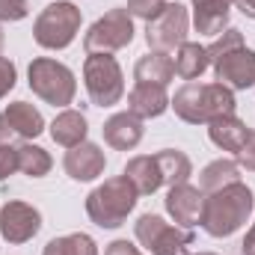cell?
Returning <instances> with one entry per match:
<instances>
[{
	"label": "cell",
	"mask_w": 255,
	"mask_h": 255,
	"mask_svg": "<svg viewBox=\"0 0 255 255\" xmlns=\"http://www.w3.org/2000/svg\"><path fill=\"white\" fill-rule=\"evenodd\" d=\"M250 214H253V190L244 181H235L223 190L205 193L199 226L211 238H229L250 220Z\"/></svg>",
	"instance_id": "cell-1"
},
{
	"label": "cell",
	"mask_w": 255,
	"mask_h": 255,
	"mask_svg": "<svg viewBox=\"0 0 255 255\" xmlns=\"http://www.w3.org/2000/svg\"><path fill=\"white\" fill-rule=\"evenodd\" d=\"M178 119L190 125H211L220 116L235 113V92L223 83H184L169 101Z\"/></svg>",
	"instance_id": "cell-2"
},
{
	"label": "cell",
	"mask_w": 255,
	"mask_h": 255,
	"mask_svg": "<svg viewBox=\"0 0 255 255\" xmlns=\"http://www.w3.org/2000/svg\"><path fill=\"white\" fill-rule=\"evenodd\" d=\"M136 199H139L136 187L125 175H116V178H107L104 184H98L86 196V214L101 229H119L128 220V214L133 211Z\"/></svg>",
	"instance_id": "cell-3"
},
{
	"label": "cell",
	"mask_w": 255,
	"mask_h": 255,
	"mask_svg": "<svg viewBox=\"0 0 255 255\" xmlns=\"http://www.w3.org/2000/svg\"><path fill=\"white\" fill-rule=\"evenodd\" d=\"M80 30V9L68 0H57L42 9V15L33 24V39L45 51H63L74 42Z\"/></svg>",
	"instance_id": "cell-4"
},
{
	"label": "cell",
	"mask_w": 255,
	"mask_h": 255,
	"mask_svg": "<svg viewBox=\"0 0 255 255\" xmlns=\"http://www.w3.org/2000/svg\"><path fill=\"white\" fill-rule=\"evenodd\" d=\"M30 89L45 101V104H54V107H65L74 101V92H77V80H74V71L68 65L57 63L51 57H36L30 63Z\"/></svg>",
	"instance_id": "cell-5"
},
{
	"label": "cell",
	"mask_w": 255,
	"mask_h": 255,
	"mask_svg": "<svg viewBox=\"0 0 255 255\" xmlns=\"http://www.w3.org/2000/svg\"><path fill=\"white\" fill-rule=\"evenodd\" d=\"M83 83H86V92H89L92 104H98V107H113L125 95L122 68L116 63V57H110V54H86Z\"/></svg>",
	"instance_id": "cell-6"
},
{
	"label": "cell",
	"mask_w": 255,
	"mask_h": 255,
	"mask_svg": "<svg viewBox=\"0 0 255 255\" xmlns=\"http://www.w3.org/2000/svg\"><path fill=\"white\" fill-rule=\"evenodd\" d=\"M133 232H136V241L151 255H193V232L166 223L160 214H142Z\"/></svg>",
	"instance_id": "cell-7"
},
{
	"label": "cell",
	"mask_w": 255,
	"mask_h": 255,
	"mask_svg": "<svg viewBox=\"0 0 255 255\" xmlns=\"http://www.w3.org/2000/svg\"><path fill=\"white\" fill-rule=\"evenodd\" d=\"M130 42H133V15L128 9H110L83 36L86 54H113L119 48H128Z\"/></svg>",
	"instance_id": "cell-8"
},
{
	"label": "cell",
	"mask_w": 255,
	"mask_h": 255,
	"mask_svg": "<svg viewBox=\"0 0 255 255\" xmlns=\"http://www.w3.org/2000/svg\"><path fill=\"white\" fill-rule=\"evenodd\" d=\"M187 30H190V15H187V6L181 3H166V9L148 21L145 27V42L151 51H172V48H181L187 42Z\"/></svg>",
	"instance_id": "cell-9"
},
{
	"label": "cell",
	"mask_w": 255,
	"mask_h": 255,
	"mask_svg": "<svg viewBox=\"0 0 255 255\" xmlns=\"http://www.w3.org/2000/svg\"><path fill=\"white\" fill-rule=\"evenodd\" d=\"M39 229H42L39 208H33V205H27L21 199H9L0 208V235H3V241L18 247V244L33 241L39 235Z\"/></svg>",
	"instance_id": "cell-10"
},
{
	"label": "cell",
	"mask_w": 255,
	"mask_h": 255,
	"mask_svg": "<svg viewBox=\"0 0 255 255\" xmlns=\"http://www.w3.org/2000/svg\"><path fill=\"white\" fill-rule=\"evenodd\" d=\"M42 130H45V119L30 101H12L0 113V145L3 142H15V139L30 142Z\"/></svg>",
	"instance_id": "cell-11"
},
{
	"label": "cell",
	"mask_w": 255,
	"mask_h": 255,
	"mask_svg": "<svg viewBox=\"0 0 255 255\" xmlns=\"http://www.w3.org/2000/svg\"><path fill=\"white\" fill-rule=\"evenodd\" d=\"M211 65H214L217 83H223L229 89L255 86V51H250V48H235V51L217 57Z\"/></svg>",
	"instance_id": "cell-12"
},
{
	"label": "cell",
	"mask_w": 255,
	"mask_h": 255,
	"mask_svg": "<svg viewBox=\"0 0 255 255\" xmlns=\"http://www.w3.org/2000/svg\"><path fill=\"white\" fill-rule=\"evenodd\" d=\"M202 202H205V193L199 190V187H193L187 181L175 184L166 193V214L175 220V226L193 229L202 220Z\"/></svg>",
	"instance_id": "cell-13"
},
{
	"label": "cell",
	"mask_w": 255,
	"mask_h": 255,
	"mask_svg": "<svg viewBox=\"0 0 255 255\" xmlns=\"http://www.w3.org/2000/svg\"><path fill=\"white\" fill-rule=\"evenodd\" d=\"M104 166H107V157L95 142H80V145L68 148L63 160L65 175L74 181H95L104 172Z\"/></svg>",
	"instance_id": "cell-14"
},
{
	"label": "cell",
	"mask_w": 255,
	"mask_h": 255,
	"mask_svg": "<svg viewBox=\"0 0 255 255\" xmlns=\"http://www.w3.org/2000/svg\"><path fill=\"white\" fill-rule=\"evenodd\" d=\"M101 133H104V142H107L110 148H116V151H130V148L139 145L145 128H142V119H139V116H133L130 110H125V113H113V116L104 122Z\"/></svg>",
	"instance_id": "cell-15"
},
{
	"label": "cell",
	"mask_w": 255,
	"mask_h": 255,
	"mask_svg": "<svg viewBox=\"0 0 255 255\" xmlns=\"http://www.w3.org/2000/svg\"><path fill=\"white\" fill-rule=\"evenodd\" d=\"M128 110L139 119H157L169 110V95L166 86L157 83H136L128 92Z\"/></svg>",
	"instance_id": "cell-16"
},
{
	"label": "cell",
	"mask_w": 255,
	"mask_h": 255,
	"mask_svg": "<svg viewBox=\"0 0 255 255\" xmlns=\"http://www.w3.org/2000/svg\"><path fill=\"white\" fill-rule=\"evenodd\" d=\"M235 0H193V24L202 36H220L229 24Z\"/></svg>",
	"instance_id": "cell-17"
},
{
	"label": "cell",
	"mask_w": 255,
	"mask_h": 255,
	"mask_svg": "<svg viewBox=\"0 0 255 255\" xmlns=\"http://www.w3.org/2000/svg\"><path fill=\"white\" fill-rule=\"evenodd\" d=\"M208 136H211V142H214L217 148L232 151V154L238 157V151L247 145L250 128H247V122H241V119L232 113V116H220V119H214V122L208 125Z\"/></svg>",
	"instance_id": "cell-18"
},
{
	"label": "cell",
	"mask_w": 255,
	"mask_h": 255,
	"mask_svg": "<svg viewBox=\"0 0 255 255\" xmlns=\"http://www.w3.org/2000/svg\"><path fill=\"white\" fill-rule=\"evenodd\" d=\"M122 175L136 187L139 196H151V193L160 190V184H163V175H160V166H157L154 154L130 157V160L125 163V172H122Z\"/></svg>",
	"instance_id": "cell-19"
},
{
	"label": "cell",
	"mask_w": 255,
	"mask_h": 255,
	"mask_svg": "<svg viewBox=\"0 0 255 255\" xmlns=\"http://www.w3.org/2000/svg\"><path fill=\"white\" fill-rule=\"evenodd\" d=\"M133 77H136V83H157V86H166V83L175 77V60H172L166 51H151V54L139 57V63L133 68Z\"/></svg>",
	"instance_id": "cell-20"
},
{
	"label": "cell",
	"mask_w": 255,
	"mask_h": 255,
	"mask_svg": "<svg viewBox=\"0 0 255 255\" xmlns=\"http://www.w3.org/2000/svg\"><path fill=\"white\" fill-rule=\"evenodd\" d=\"M86 133H89V125H86V116L80 110H63L51 122V136L63 148H74V145L86 142Z\"/></svg>",
	"instance_id": "cell-21"
},
{
	"label": "cell",
	"mask_w": 255,
	"mask_h": 255,
	"mask_svg": "<svg viewBox=\"0 0 255 255\" xmlns=\"http://www.w3.org/2000/svg\"><path fill=\"white\" fill-rule=\"evenodd\" d=\"M235 181H241V166H238V160H229V157H220L199 172V190L202 193L223 190Z\"/></svg>",
	"instance_id": "cell-22"
},
{
	"label": "cell",
	"mask_w": 255,
	"mask_h": 255,
	"mask_svg": "<svg viewBox=\"0 0 255 255\" xmlns=\"http://www.w3.org/2000/svg\"><path fill=\"white\" fill-rule=\"evenodd\" d=\"M157 166H160V175H163V184L175 187V184H184L193 175V163L184 151H175V148H163L154 154Z\"/></svg>",
	"instance_id": "cell-23"
},
{
	"label": "cell",
	"mask_w": 255,
	"mask_h": 255,
	"mask_svg": "<svg viewBox=\"0 0 255 255\" xmlns=\"http://www.w3.org/2000/svg\"><path fill=\"white\" fill-rule=\"evenodd\" d=\"M211 65L208 57V48H202L199 42H184L175 54V74L184 77V80H196L202 77V71Z\"/></svg>",
	"instance_id": "cell-24"
},
{
	"label": "cell",
	"mask_w": 255,
	"mask_h": 255,
	"mask_svg": "<svg viewBox=\"0 0 255 255\" xmlns=\"http://www.w3.org/2000/svg\"><path fill=\"white\" fill-rule=\"evenodd\" d=\"M51 166H54V160H51V154L42 145H33V142H21L18 145V169L24 175L42 178V175L51 172Z\"/></svg>",
	"instance_id": "cell-25"
},
{
	"label": "cell",
	"mask_w": 255,
	"mask_h": 255,
	"mask_svg": "<svg viewBox=\"0 0 255 255\" xmlns=\"http://www.w3.org/2000/svg\"><path fill=\"white\" fill-rule=\"evenodd\" d=\"M42 255H98V247H95V241L89 235L74 232V235L48 241V247H45Z\"/></svg>",
	"instance_id": "cell-26"
},
{
	"label": "cell",
	"mask_w": 255,
	"mask_h": 255,
	"mask_svg": "<svg viewBox=\"0 0 255 255\" xmlns=\"http://www.w3.org/2000/svg\"><path fill=\"white\" fill-rule=\"evenodd\" d=\"M235 48H244V33L235 30V27H226V30L217 36V42L208 48V57H211V63H214L217 57H223V54H229V51H235Z\"/></svg>",
	"instance_id": "cell-27"
},
{
	"label": "cell",
	"mask_w": 255,
	"mask_h": 255,
	"mask_svg": "<svg viewBox=\"0 0 255 255\" xmlns=\"http://www.w3.org/2000/svg\"><path fill=\"white\" fill-rule=\"evenodd\" d=\"M163 9H166V0H128V12L133 18H142L145 24L154 21Z\"/></svg>",
	"instance_id": "cell-28"
},
{
	"label": "cell",
	"mask_w": 255,
	"mask_h": 255,
	"mask_svg": "<svg viewBox=\"0 0 255 255\" xmlns=\"http://www.w3.org/2000/svg\"><path fill=\"white\" fill-rule=\"evenodd\" d=\"M15 172H21L18 169V145L15 142H3L0 145V181H6Z\"/></svg>",
	"instance_id": "cell-29"
},
{
	"label": "cell",
	"mask_w": 255,
	"mask_h": 255,
	"mask_svg": "<svg viewBox=\"0 0 255 255\" xmlns=\"http://www.w3.org/2000/svg\"><path fill=\"white\" fill-rule=\"evenodd\" d=\"M15 80H18V68L9 57H0V98H6L12 89H15Z\"/></svg>",
	"instance_id": "cell-30"
},
{
	"label": "cell",
	"mask_w": 255,
	"mask_h": 255,
	"mask_svg": "<svg viewBox=\"0 0 255 255\" xmlns=\"http://www.w3.org/2000/svg\"><path fill=\"white\" fill-rule=\"evenodd\" d=\"M27 12V0H0V21H24Z\"/></svg>",
	"instance_id": "cell-31"
},
{
	"label": "cell",
	"mask_w": 255,
	"mask_h": 255,
	"mask_svg": "<svg viewBox=\"0 0 255 255\" xmlns=\"http://www.w3.org/2000/svg\"><path fill=\"white\" fill-rule=\"evenodd\" d=\"M238 166L247 169V172H255V130H250L247 145L238 151Z\"/></svg>",
	"instance_id": "cell-32"
},
{
	"label": "cell",
	"mask_w": 255,
	"mask_h": 255,
	"mask_svg": "<svg viewBox=\"0 0 255 255\" xmlns=\"http://www.w3.org/2000/svg\"><path fill=\"white\" fill-rule=\"evenodd\" d=\"M104 255H142V253H139V247H133L130 241H125V238H119V241L107 244V250H104Z\"/></svg>",
	"instance_id": "cell-33"
},
{
	"label": "cell",
	"mask_w": 255,
	"mask_h": 255,
	"mask_svg": "<svg viewBox=\"0 0 255 255\" xmlns=\"http://www.w3.org/2000/svg\"><path fill=\"white\" fill-rule=\"evenodd\" d=\"M241 253L255 255V223L250 226V232H247V238H244V244H241Z\"/></svg>",
	"instance_id": "cell-34"
},
{
	"label": "cell",
	"mask_w": 255,
	"mask_h": 255,
	"mask_svg": "<svg viewBox=\"0 0 255 255\" xmlns=\"http://www.w3.org/2000/svg\"><path fill=\"white\" fill-rule=\"evenodd\" d=\"M235 6H238L247 18H253L255 21V0H235Z\"/></svg>",
	"instance_id": "cell-35"
},
{
	"label": "cell",
	"mask_w": 255,
	"mask_h": 255,
	"mask_svg": "<svg viewBox=\"0 0 255 255\" xmlns=\"http://www.w3.org/2000/svg\"><path fill=\"white\" fill-rule=\"evenodd\" d=\"M3 45H6V36H3V27H0V57H3Z\"/></svg>",
	"instance_id": "cell-36"
},
{
	"label": "cell",
	"mask_w": 255,
	"mask_h": 255,
	"mask_svg": "<svg viewBox=\"0 0 255 255\" xmlns=\"http://www.w3.org/2000/svg\"><path fill=\"white\" fill-rule=\"evenodd\" d=\"M196 255H217V253H196Z\"/></svg>",
	"instance_id": "cell-37"
}]
</instances>
